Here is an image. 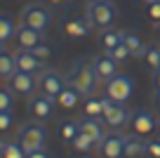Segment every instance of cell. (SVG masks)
I'll return each instance as SVG.
<instances>
[{"label": "cell", "mask_w": 160, "mask_h": 158, "mask_svg": "<svg viewBox=\"0 0 160 158\" xmlns=\"http://www.w3.org/2000/svg\"><path fill=\"white\" fill-rule=\"evenodd\" d=\"M146 64L153 71H160V47H148V52H146Z\"/></svg>", "instance_id": "obj_27"}, {"label": "cell", "mask_w": 160, "mask_h": 158, "mask_svg": "<svg viewBox=\"0 0 160 158\" xmlns=\"http://www.w3.org/2000/svg\"><path fill=\"white\" fill-rule=\"evenodd\" d=\"M146 12H148V17L153 21H160V0L158 3H148V5H146Z\"/></svg>", "instance_id": "obj_33"}, {"label": "cell", "mask_w": 160, "mask_h": 158, "mask_svg": "<svg viewBox=\"0 0 160 158\" xmlns=\"http://www.w3.org/2000/svg\"><path fill=\"white\" fill-rule=\"evenodd\" d=\"M12 104H14V94L0 87V111H12Z\"/></svg>", "instance_id": "obj_28"}, {"label": "cell", "mask_w": 160, "mask_h": 158, "mask_svg": "<svg viewBox=\"0 0 160 158\" xmlns=\"http://www.w3.org/2000/svg\"><path fill=\"white\" fill-rule=\"evenodd\" d=\"M35 83H38V90L42 94H47V97L57 99L61 94V90L66 87V78H61L59 73H54V71H40L38 78H35Z\"/></svg>", "instance_id": "obj_7"}, {"label": "cell", "mask_w": 160, "mask_h": 158, "mask_svg": "<svg viewBox=\"0 0 160 158\" xmlns=\"http://www.w3.org/2000/svg\"><path fill=\"white\" fill-rule=\"evenodd\" d=\"M158 125H160V120H158Z\"/></svg>", "instance_id": "obj_44"}, {"label": "cell", "mask_w": 160, "mask_h": 158, "mask_svg": "<svg viewBox=\"0 0 160 158\" xmlns=\"http://www.w3.org/2000/svg\"><path fill=\"white\" fill-rule=\"evenodd\" d=\"M78 134V123H73V120H64V123L59 125V137L64 139V142L71 144V139Z\"/></svg>", "instance_id": "obj_25"}, {"label": "cell", "mask_w": 160, "mask_h": 158, "mask_svg": "<svg viewBox=\"0 0 160 158\" xmlns=\"http://www.w3.org/2000/svg\"><path fill=\"white\" fill-rule=\"evenodd\" d=\"M80 158H92V156H80Z\"/></svg>", "instance_id": "obj_42"}, {"label": "cell", "mask_w": 160, "mask_h": 158, "mask_svg": "<svg viewBox=\"0 0 160 158\" xmlns=\"http://www.w3.org/2000/svg\"><path fill=\"white\" fill-rule=\"evenodd\" d=\"M0 52H2V43H0Z\"/></svg>", "instance_id": "obj_43"}, {"label": "cell", "mask_w": 160, "mask_h": 158, "mask_svg": "<svg viewBox=\"0 0 160 158\" xmlns=\"http://www.w3.org/2000/svg\"><path fill=\"white\" fill-rule=\"evenodd\" d=\"M14 35H17L14 21L7 14H0V43H7V40H12Z\"/></svg>", "instance_id": "obj_22"}, {"label": "cell", "mask_w": 160, "mask_h": 158, "mask_svg": "<svg viewBox=\"0 0 160 158\" xmlns=\"http://www.w3.org/2000/svg\"><path fill=\"white\" fill-rule=\"evenodd\" d=\"M17 43H19L21 50H33L35 45L45 43V35H42V31L31 29V26H24V24H21L19 29H17Z\"/></svg>", "instance_id": "obj_15"}, {"label": "cell", "mask_w": 160, "mask_h": 158, "mask_svg": "<svg viewBox=\"0 0 160 158\" xmlns=\"http://www.w3.org/2000/svg\"><path fill=\"white\" fill-rule=\"evenodd\" d=\"M122 43H125V47L130 50V55L132 57H146V52H148V47L144 45V40L139 38L137 33H127L122 35Z\"/></svg>", "instance_id": "obj_17"}, {"label": "cell", "mask_w": 160, "mask_h": 158, "mask_svg": "<svg viewBox=\"0 0 160 158\" xmlns=\"http://www.w3.org/2000/svg\"><path fill=\"white\" fill-rule=\"evenodd\" d=\"M106 55H111L115 61H118V64H120V61H125L127 57H132V55H130V50L125 47V43H122V45H118V47H115V50H111V52H106Z\"/></svg>", "instance_id": "obj_29"}, {"label": "cell", "mask_w": 160, "mask_h": 158, "mask_svg": "<svg viewBox=\"0 0 160 158\" xmlns=\"http://www.w3.org/2000/svg\"><path fill=\"white\" fill-rule=\"evenodd\" d=\"M12 125H14V116H12V111H0V132H7Z\"/></svg>", "instance_id": "obj_30"}, {"label": "cell", "mask_w": 160, "mask_h": 158, "mask_svg": "<svg viewBox=\"0 0 160 158\" xmlns=\"http://www.w3.org/2000/svg\"><path fill=\"white\" fill-rule=\"evenodd\" d=\"M71 146H73V149H75V151H80V153H87V151H90V149H94V146H97V144H94V142H92V139H90V137H87V134H82V132H78V134H75V137H73V139H71Z\"/></svg>", "instance_id": "obj_24"}, {"label": "cell", "mask_w": 160, "mask_h": 158, "mask_svg": "<svg viewBox=\"0 0 160 158\" xmlns=\"http://www.w3.org/2000/svg\"><path fill=\"white\" fill-rule=\"evenodd\" d=\"M141 3H146V5H148V3H153V0H141Z\"/></svg>", "instance_id": "obj_41"}, {"label": "cell", "mask_w": 160, "mask_h": 158, "mask_svg": "<svg viewBox=\"0 0 160 158\" xmlns=\"http://www.w3.org/2000/svg\"><path fill=\"white\" fill-rule=\"evenodd\" d=\"M130 128L134 130V134L146 137V134H151L155 128H158V120H155L148 111L141 109V111H134V113L130 116Z\"/></svg>", "instance_id": "obj_13"}, {"label": "cell", "mask_w": 160, "mask_h": 158, "mask_svg": "<svg viewBox=\"0 0 160 158\" xmlns=\"http://www.w3.org/2000/svg\"><path fill=\"white\" fill-rule=\"evenodd\" d=\"M92 66H94L97 80L108 83L111 78H115V76H118V61H115L111 55H97L94 59H92Z\"/></svg>", "instance_id": "obj_11"}, {"label": "cell", "mask_w": 160, "mask_h": 158, "mask_svg": "<svg viewBox=\"0 0 160 158\" xmlns=\"http://www.w3.org/2000/svg\"><path fill=\"white\" fill-rule=\"evenodd\" d=\"M78 102H80V94L75 92L73 87H68V85H66V87L61 90V94L57 97V104H59V106H64V109H75V106H78Z\"/></svg>", "instance_id": "obj_21"}, {"label": "cell", "mask_w": 160, "mask_h": 158, "mask_svg": "<svg viewBox=\"0 0 160 158\" xmlns=\"http://www.w3.org/2000/svg\"><path fill=\"white\" fill-rule=\"evenodd\" d=\"M54 104H57V99L47 97V94H42V92L31 94L28 97V113L33 116L35 120H47L54 113Z\"/></svg>", "instance_id": "obj_8"}, {"label": "cell", "mask_w": 160, "mask_h": 158, "mask_svg": "<svg viewBox=\"0 0 160 158\" xmlns=\"http://www.w3.org/2000/svg\"><path fill=\"white\" fill-rule=\"evenodd\" d=\"M17 73V59H14V55H10V52H0V78H5V80H10L12 76Z\"/></svg>", "instance_id": "obj_20"}, {"label": "cell", "mask_w": 160, "mask_h": 158, "mask_svg": "<svg viewBox=\"0 0 160 158\" xmlns=\"http://www.w3.org/2000/svg\"><path fill=\"white\" fill-rule=\"evenodd\" d=\"M66 85L73 87L80 97H90L94 92V85H97V76H94L92 61H87V59L75 61L73 69H71V76L66 78Z\"/></svg>", "instance_id": "obj_1"}, {"label": "cell", "mask_w": 160, "mask_h": 158, "mask_svg": "<svg viewBox=\"0 0 160 158\" xmlns=\"http://www.w3.org/2000/svg\"><path fill=\"white\" fill-rule=\"evenodd\" d=\"M82 111H85V116H92V118H101V113H104V102L90 94V97L85 99V106H82Z\"/></svg>", "instance_id": "obj_23"}, {"label": "cell", "mask_w": 160, "mask_h": 158, "mask_svg": "<svg viewBox=\"0 0 160 158\" xmlns=\"http://www.w3.org/2000/svg\"><path fill=\"white\" fill-rule=\"evenodd\" d=\"M90 3H113V0H90Z\"/></svg>", "instance_id": "obj_39"}, {"label": "cell", "mask_w": 160, "mask_h": 158, "mask_svg": "<svg viewBox=\"0 0 160 158\" xmlns=\"http://www.w3.org/2000/svg\"><path fill=\"white\" fill-rule=\"evenodd\" d=\"M52 5H59V3H66V0H50Z\"/></svg>", "instance_id": "obj_38"}, {"label": "cell", "mask_w": 160, "mask_h": 158, "mask_svg": "<svg viewBox=\"0 0 160 158\" xmlns=\"http://www.w3.org/2000/svg\"><path fill=\"white\" fill-rule=\"evenodd\" d=\"M101 102H104V113H101V118H104L106 125H111V128H122V125L130 120V111L125 109V104L113 102L111 97H104Z\"/></svg>", "instance_id": "obj_6"}, {"label": "cell", "mask_w": 160, "mask_h": 158, "mask_svg": "<svg viewBox=\"0 0 160 158\" xmlns=\"http://www.w3.org/2000/svg\"><path fill=\"white\" fill-rule=\"evenodd\" d=\"M146 153L153 158H160V142L158 139H151V142H146Z\"/></svg>", "instance_id": "obj_32"}, {"label": "cell", "mask_w": 160, "mask_h": 158, "mask_svg": "<svg viewBox=\"0 0 160 158\" xmlns=\"http://www.w3.org/2000/svg\"><path fill=\"white\" fill-rule=\"evenodd\" d=\"M132 94H134V80H132L130 76L118 73L115 78H111L108 83H106V97H111L113 102L125 104Z\"/></svg>", "instance_id": "obj_4"}, {"label": "cell", "mask_w": 160, "mask_h": 158, "mask_svg": "<svg viewBox=\"0 0 160 158\" xmlns=\"http://www.w3.org/2000/svg\"><path fill=\"white\" fill-rule=\"evenodd\" d=\"M122 35H125V31H113V29H104V33H101V47H104L106 52L115 50L118 45H122Z\"/></svg>", "instance_id": "obj_19"}, {"label": "cell", "mask_w": 160, "mask_h": 158, "mask_svg": "<svg viewBox=\"0 0 160 158\" xmlns=\"http://www.w3.org/2000/svg\"><path fill=\"white\" fill-rule=\"evenodd\" d=\"M2 158H26V151L21 149V144L17 142H7V146H5V156Z\"/></svg>", "instance_id": "obj_26"}, {"label": "cell", "mask_w": 160, "mask_h": 158, "mask_svg": "<svg viewBox=\"0 0 160 158\" xmlns=\"http://www.w3.org/2000/svg\"><path fill=\"white\" fill-rule=\"evenodd\" d=\"M35 87H38V83H35L33 73H24V71H17V73L7 80V90H10L14 97H31V94H35L33 92Z\"/></svg>", "instance_id": "obj_9"}, {"label": "cell", "mask_w": 160, "mask_h": 158, "mask_svg": "<svg viewBox=\"0 0 160 158\" xmlns=\"http://www.w3.org/2000/svg\"><path fill=\"white\" fill-rule=\"evenodd\" d=\"M17 142L21 144L26 153L31 151H38V149H45V142H47V128L42 123H26L19 128L17 132Z\"/></svg>", "instance_id": "obj_2"}, {"label": "cell", "mask_w": 160, "mask_h": 158, "mask_svg": "<svg viewBox=\"0 0 160 158\" xmlns=\"http://www.w3.org/2000/svg\"><path fill=\"white\" fill-rule=\"evenodd\" d=\"M90 21L87 19H66L64 21V33L68 35V38H75V40H82V38H87L90 35Z\"/></svg>", "instance_id": "obj_16"}, {"label": "cell", "mask_w": 160, "mask_h": 158, "mask_svg": "<svg viewBox=\"0 0 160 158\" xmlns=\"http://www.w3.org/2000/svg\"><path fill=\"white\" fill-rule=\"evenodd\" d=\"M158 43H160V26H158Z\"/></svg>", "instance_id": "obj_40"}, {"label": "cell", "mask_w": 160, "mask_h": 158, "mask_svg": "<svg viewBox=\"0 0 160 158\" xmlns=\"http://www.w3.org/2000/svg\"><path fill=\"white\" fill-rule=\"evenodd\" d=\"M5 146H7V142H5V139H0V158L5 156Z\"/></svg>", "instance_id": "obj_35"}, {"label": "cell", "mask_w": 160, "mask_h": 158, "mask_svg": "<svg viewBox=\"0 0 160 158\" xmlns=\"http://www.w3.org/2000/svg\"><path fill=\"white\" fill-rule=\"evenodd\" d=\"M31 52H33L35 57H38V59H50L52 57V47L47 43H40V45H35L33 50H31Z\"/></svg>", "instance_id": "obj_31"}, {"label": "cell", "mask_w": 160, "mask_h": 158, "mask_svg": "<svg viewBox=\"0 0 160 158\" xmlns=\"http://www.w3.org/2000/svg\"><path fill=\"white\" fill-rule=\"evenodd\" d=\"M78 132L87 134V137L92 139V142L99 146L101 139L106 137V130H104V120L101 118H92V116H85V118L78 120Z\"/></svg>", "instance_id": "obj_12"}, {"label": "cell", "mask_w": 160, "mask_h": 158, "mask_svg": "<svg viewBox=\"0 0 160 158\" xmlns=\"http://www.w3.org/2000/svg\"><path fill=\"white\" fill-rule=\"evenodd\" d=\"M14 59H17V71H24V73H40V71H45L42 59H38L31 50L14 52Z\"/></svg>", "instance_id": "obj_14"}, {"label": "cell", "mask_w": 160, "mask_h": 158, "mask_svg": "<svg viewBox=\"0 0 160 158\" xmlns=\"http://www.w3.org/2000/svg\"><path fill=\"white\" fill-rule=\"evenodd\" d=\"M26 158H50V153H47L45 149H38V151H31V153H26Z\"/></svg>", "instance_id": "obj_34"}, {"label": "cell", "mask_w": 160, "mask_h": 158, "mask_svg": "<svg viewBox=\"0 0 160 158\" xmlns=\"http://www.w3.org/2000/svg\"><path fill=\"white\" fill-rule=\"evenodd\" d=\"M118 17L113 3H87V21L97 29H108Z\"/></svg>", "instance_id": "obj_3"}, {"label": "cell", "mask_w": 160, "mask_h": 158, "mask_svg": "<svg viewBox=\"0 0 160 158\" xmlns=\"http://www.w3.org/2000/svg\"><path fill=\"white\" fill-rule=\"evenodd\" d=\"M144 156H148V153H146V144L139 139V134L125 137V158H144Z\"/></svg>", "instance_id": "obj_18"}, {"label": "cell", "mask_w": 160, "mask_h": 158, "mask_svg": "<svg viewBox=\"0 0 160 158\" xmlns=\"http://www.w3.org/2000/svg\"><path fill=\"white\" fill-rule=\"evenodd\" d=\"M50 21H52V14H50V10H45L42 5H35L33 3V5H26L24 10H21V24L24 26H31V29H38V31L45 33Z\"/></svg>", "instance_id": "obj_5"}, {"label": "cell", "mask_w": 160, "mask_h": 158, "mask_svg": "<svg viewBox=\"0 0 160 158\" xmlns=\"http://www.w3.org/2000/svg\"><path fill=\"white\" fill-rule=\"evenodd\" d=\"M155 104H158V109H160V90H158V94H155Z\"/></svg>", "instance_id": "obj_37"}, {"label": "cell", "mask_w": 160, "mask_h": 158, "mask_svg": "<svg viewBox=\"0 0 160 158\" xmlns=\"http://www.w3.org/2000/svg\"><path fill=\"white\" fill-rule=\"evenodd\" d=\"M155 87L160 90V71H155Z\"/></svg>", "instance_id": "obj_36"}, {"label": "cell", "mask_w": 160, "mask_h": 158, "mask_svg": "<svg viewBox=\"0 0 160 158\" xmlns=\"http://www.w3.org/2000/svg\"><path fill=\"white\" fill-rule=\"evenodd\" d=\"M99 153L104 158H125V137L118 132H111L101 139Z\"/></svg>", "instance_id": "obj_10"}]
</instances>
